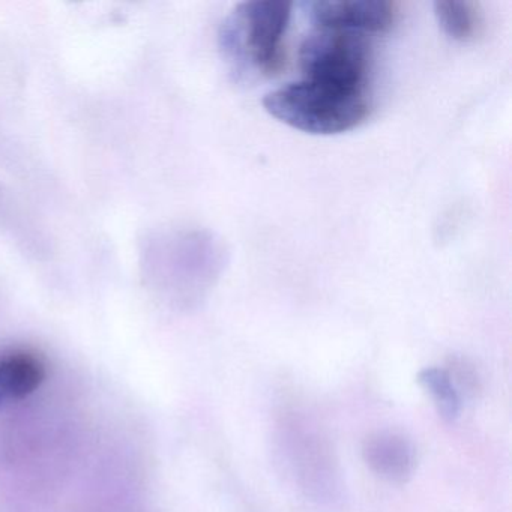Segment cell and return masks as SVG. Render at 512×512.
<instances>
[{"label":"cell","mask_w":512,"mask_h":512,"mask_svg":"<svg viewBox=\"0 0 512 512\" xmlns=\"http://www.w3.org/2000/svg\"><path fill=\"white\" fill-rule=\"evenodd\" d=\"M290 19L292 4L272 0L242 2L221 23V53L236 73L275 76L286 64L284 38Z\"/></svg>","instance_id":"6da1fadb"},{"label":"cell","mask_w":512,"mask_h":512,"mask_svg":"<svg viewBox=\"0 0 512 512\" xmlns=\"http://www.w3.org/2000/svg\"><path fill=\"white\" fill-rule=\"evenodd\" d=\"M263 109L283 124L316 136H334L359 127L370 116L365 91H347L302 80L265 95Z\"/></svg>","instance_id":"7a4b0ae2"},{"label":"cell","mask_w":512,"mask_h":512,"mask_svg":"<svg viewBox=\"0 0 512 512\" xmlns=\"http://www.w3.org/2000/svg\"><path fill=\"white\" fill-rule=\"evenodd\" d=\"M299 62L305 80L347 91H365L370 44L365 35L319 28L301 44Z\"/></svg>","instance_id":"3957f363"},{"label":"cell","mask_w":512,"mask_h":512,"mask_svg":"<svg viewBox=\"0 0 512 512\" xmlns=\"http://www.w3.org/2000/svg\"><path fill=\"white\" fill-rule=\"evenodd\" d=\"M319 28L352 34H382L397 20V5L386 0H317L308 4Z\"/></svg>","instance_id":"277c9868"},{"label":"cell","mask_w":512,"mask_h":512,"mask_svg":"<svg viewBox=\"0 0 512 512\" xmlns=\"http://www.w3.org/2000/svg\"><path fill=\"white\" fill-rule=\"evenodd\" d=\"M362 457L368 469L392 484L412 478L416 467V449L412 440L395 431H377L362 445Z\"/></svg>","instance_id":"5b68a950"},{"label":"cell","mask_w":512,"mask_h":512,"mask_svg":"<svg viewBox=\"0 0 512 512\" xmlns=\"http://www.w3.org/2000/svg\"><path fill=\"white\" fill-rule=\"evenodd\" d=\"M46 379L43 362L29 352L0 356V407L34 394Z\"/></svg>","instance_id":"8992f818"},{"label":"cell","mask_w":512,"mask_h":512,"mask_svg":"<svg viewBox=\"0 0 512 512\" xmlns=\"http://www.w3.org/2000/svg\"><path fill=\"white\" fill-rule=\"evenodd\" d=\"M434 16L442 31L454 41L466 43L478 34L481 13L473 2H436Z\"/></svg>","instance_id":"52a82bcc"},{"label":"cell","mask_w":512,"mask_h":512,"mask_svg":"<svg viewBox=\"0 0 512 512\" xmlns=\"http://www.w3.org/2000/svg\"><path fill=\"white\" fill-rule=\"evenodd\" d=\"M418 380L424 391L433 398L437 412L445 421L452 422L460 416L463 401L455 391L445 368H425L419 373Z\"/></svg>","instance_id":"ba28073f"},{"label":"cell","mask_w":512,"mask_h":512,"mask_svg":"<svg viewBox=\"0 0 512 512\" xmlns=\"http://www.w3.org/2000/svg\"><path fill=\"white\" fill-rule=\"evenodd\" d=\"M461 401L475 400L482 389L481 374L466 358H451L445 368Z\"/></svg>","instance_id":"9c48e42d"}]
</instances>
